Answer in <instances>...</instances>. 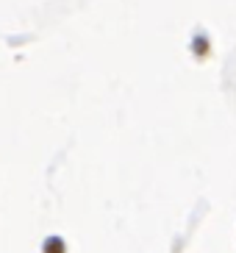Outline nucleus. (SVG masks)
Returning a JSON list of instances; mask_svg holds the SVG:
<instances>
[{
  "label": "nucleus",
  "instance_id": "obj_1",
  "mask_svg": "<svg viewBox=\"0 0 236 253\" xmlns=\"http://www.w3.org/2000/svg\"><path fill=\"white\" fill-rule=\"evenodd\" d=\"M208 50H211V45H208V37H203V34H197V37L192 39V53L197 56V59H206Z\"/></svg>",
  "mask_w": 236,
  "mask_h": 253
},
{
  "label": "nucleus",
  "instance_id": "obj_2",
  "mask_svg": "<svg viewBox=\"0 0 236 253\" xmlns=\"http://www.w3.org/2000/svg\"><path fill=\"white\" fill-rule=\"evenodd\" d=\"M44 253H64V239L61 237H47L44 239Z\"/></svg>",
  "mask_w": 236,
  "mask_h": 253
}]
</instances>
